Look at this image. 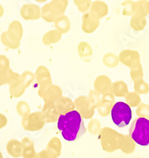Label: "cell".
<instances>
[{"label":"cell","instance_id":"6da1fadb","mask_svg":"<svg viewBox=\"0 0 149 158\" xmlns=\"http://www.w3.org/2000/svg\"><path fill=\"white\" fill-rule=\"evenodd\" d=\"M58 128L65 140L70 142L79 139L86 131L81 114L75 110L60 115Z\"/></svg>","mask_w":149,"mask_h":158},{"label":"cell","instance_id":"3957f363","mask_svg":"<svg viewBox=\"0 0 149 158\" xmlns=\"http://www.w3.org/2000/svg\"><path fill=\"white\" fill-rule=\"evenodd\" d=\"M111 118L118 127H125L130 123L133 117L131 108L125 102H118L111 109Z\"/></svg>","mask_w":149,"mask_h":158},{"label":"cell","instance_id":"7a4b0ae2","mask_svg":"<svg viewBox=\"0 0 149 158\" xmlns=\"http://www.w3.org/2000/svg\"><path fill=\"white\" fill-rule=\"evenodd\" d=\"M130 137L141 146H149V120L145 118H136L129 129Z\"/></svg>","mask_w":149,"mask_h":158}]
</instances>
